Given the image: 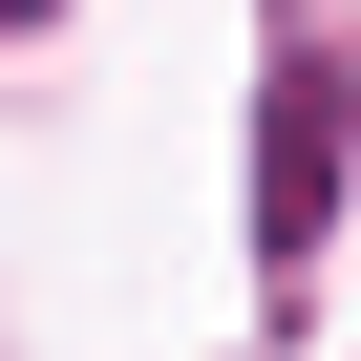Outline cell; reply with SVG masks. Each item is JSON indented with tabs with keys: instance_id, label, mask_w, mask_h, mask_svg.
<instances>
[{
	"instance_id": "1",
	"label": "cell",
	"mask_w": 361,
	"mask_h": 361,
	"mask_svg": "<svg viewBox=\"0 0 361 361\" xmlns=\"http://www.w3.org/2000/svg\"><path fill=\"white\" fill-rule=\"evenodd\" d=\"M340 192H361V85L340 64H276V106H255V255H319Z\"/></svg>"
},
{
	"instance_id": "2",
	"label": "cell",
	"mask_w": 361,
	"mask_h": 361,
	"mask_svg": "<svg viewBox=\"0 0 361 361\" xmlns=\"http://www.w3.org/2000/svg\"><path fill=\"white\" fill-rule=\"evenodd\" d=\"M0 22H43V0H0Z\"/></svg>"
}]
</instances>
